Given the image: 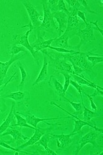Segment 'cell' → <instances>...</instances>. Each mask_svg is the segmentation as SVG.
<instances>
[{"label": "cell", "mask_w": 103, "mask_h": 155, "mask_svg": "<svg viewBox=\"0 0 103 155\" xmlns=\"http://www.w3.org/2000/svg\"><path fill=\"white\" fill-rule=\"evenodd\" d=\"M87 53L76 51L73 54H64V58L71 64H74L85 71H90L92 69L91 64L88 62L86 58Z\"/></svg>", "instance_id": "6da1fadb"}, {"label": "cell", "mask_w": 103, "mask_h": 155, "mask_svg": "<svg viewBox=\"0 0 103 155\" xmlns=\"http://www.w3.org/2000/svg\"><path fill=\"white\" fill-rule=\"evenodd\" d=\"M78 11L79 10L73 9V11L71 12L70 15L67 17V27L64 33L67 36L69 39L77 35L79 30H81V26L83 24L77 16V13Z\"/></svg>", "instance_id": "7a4b0ae2"}, {"label": "cell", "mask_w": 103, "mask_h": 155, "mask_svg": "<svg viewBox=\"0 0 103 155\" xmlns=\"http://www.w3.org/2000/svg\"><path fill=\"white\" fill-rule=\"evenodd\" d=\"M33 30L31 29H29L27 31L23 34H18V35H13V43L11 45H20L24 47L26 49L28 50L30 52L32 56L33 57L34 60H35L36 62L38 65H39L38 62V52L34 50L33 47H31V44H30L28 37L30 34L31 33Z\"/></svg>", "instance_id": "3957f363"}, {"label": "cell", "mask_w": 103, "mask_h": 155, "mask_svg": "<svg viewBox=\"0 0 103 155\" xmlns=\"http://www.w3.org/2000/svg\"><path fill=\"white\" fill-rule=\"evenodd\" d=\"M21 3L28 12L30 18L29 22L31 23L34 30L39 29L42 20H43V16L36 10L31 2L28 0H24V1H21Z\"/></svg>", "instance_id": "277c9868"}, {"label": "cell", "mask_w": 103, "mask_h": 155, "mask_svg": "<svg viewBox=\"0 0 103 155\" xmlns=\"http://www.w3.org/2000/svg\"><path fill=\"white\" fill-rule=\"evenodd\" d=\"M98 131H96V130H94V129H92V130H91L90 132L86 134H85L84 136H83L78 142V144H77V148L74 152V154H78L84 146L88 143L91 144L94 147L97 148H102V146H100L97 143V138L98 137Z\"/></svg>", "instance_id": "5b68a950"}, {"label": "cell", "mask_w": 103, "mask_h": 155, "mask_svg": "<svg viewBox=\"0 0 103 155\" xmlns=\"http://www.w3.org/2000/svg\"><path fill=\"white\" fill-rule=\"evenodd\" d=\"M42 10H43V20L39 29L47 30L49 28H55L58 30V27H56V23L54 21V18L52 15V13L51 12L50 8L48 6L47 1H42Z\"/></svg>", "instance_id": "8992f818"}, {"label": "cell", "mask_w": 103, "mask_h": 155, "mask_svg": "<svg viewBox=\"0 0 103 155\" xmlns=\"http://www.w3.org/2000/svg\"><path fill=\"white\" fill-rule=\"evenodd\" d=\"M76 35L78 36L80 38V44L78 45H76V47L79 51H80V48L82 45L86 44L88 42L96 40L95 36H94L93 33L92 24L90 23H88V24L86 25V28L83 30H80Z\"/></svg>", "instance_id": "52a82bcc"}, {"label": "cell", "mask_w": 103, "mask_h": 155, "mask_svg": "<svg viewBox=\"0 0 103 155\" xmlns=\"http://www.w3.org/2000/svg\"><path fill=\"white\" fill-rule=\"evenodd\" d=\"M6 135H10L13 137L11 141H5L6 143L9 144L17 141H19L20 140L25 141L29 139L28 137L25 136L22 134L21 131V129L19 130V129L16 128L15 126H10L9 127H8L3 133H2L1 135H0V137L6 136Z\"/></svg>", "instance_id": "ba28073f"}, {"label": "cell", "mask_w": 103, "mask_h": 155, "mask_svg": "<svg viewBox=\"0 0 103 155\" xmlns=\"http://www.w3.org/2000/svg\"><path fill=\"white\" fill-rule=\"evenodd\" d=\"M55 38H51L47 40H45L43 38L42 34L41 33L40 29L37 30V38L36 41L33 44H31L33 48L35 50L36 52H38L39 51H41L45 49H48L52 44V42L55 40Z\"/></svg>", "instance_id": "9c48e42d"}, {"label": "cell", "mask_w": 103, "mask_h": 155, "mask_svg": "<svg viewBox=\"0 0 103 155\" xmlns=\"http://www.w3.org/2000/svg\"><path fill=\"white\" fill-rule=\"evenodd\" d=\"M20 115H23L24 116V118L27 120V123L33 126L34 127L37 128L38 124L41 122H45L47 124L51 125L48 123H46V120H57V119H71V116H66V117H51V118H39L34 115H33L30 113H27V114H22L20 113H18Z\"/></svg>", "instance_id": "30bf717a"}, {"label": "cell", "mask_w": 103, "mask_h": 155, "mask_svg": "<svg viewBox=\"0 0 103 155\" xmlns=\"http://www.w3.org/2000/svg\"><path fill=\"white\" fill-rule=\"evenodd\" d=\"M24 56L23 54H18L14 56H11L10 60L7 62H2L0 61V84H5V82H4V79L7 74L8 71L11 65L16 61H18L20 58H21Z\"/></svg>", "instance_id": "8fae6325"}, {"label": "cell", "mask_w": 103, "mask_h": 155, "mask_svg": "<svg viewBox=\"0 0 103 155\" xmlns=\"http://www.w3.org/2000/svg\"><path fill=\"white\" fill-rule=\"evenodd\" d=\"M52 15L53 18L55 19L58 23L59 27L58 28V37L61 36L62 33H64L67 23V17L68 16L63 12H56L52 13Z\"/></svg>", "instance_id": "7c38bea8"}, {"label": "cell", "mask_w": 103, "mask_h": 155, "mask_svg": "<svg viewBox=\"0 0 103 155\" xmlns=\"http://www.w3.org/2000/svg\"><path fill=\"white\" fill-rule=\"evenodd\" d=\"M77 133H71L68 134H53V138L57 140V146L58 148L64 149L70 145L72 143V137Z\"/></svg>", "instance_id": "4fadbf2b"}, {"label": "cell", "mask_w": 103, "mask_h": 155, "mask_svg": "<svg viewBox=\"0 0 103 155\" xmlns=\"http://www.w3.org/2000/svg\"><path fill=\"white\" fill-rule=\"evenodd\" d=\"M46 130H47L46 129L45 130V129H41V128L37 127L36 130H34L35 131H34V134L32 136V137H30V138L28 140V141H27L25 143L18 146L17 148L21 150L25 148L28 147V146L35 144L36 143L40 140L41 136L46 133Z\"/></svg>", "instance_id": "5bb4252c"}, {"label": "cell", "mask_w": 103, "mask_h": 155, "mask_svg": "<svg viewBox=\"0 0 103 155\" xmlns=\"http://www.w3.org/2000/svg\"><path fill=\"white\" fill-rule=\"evenodd\" d=\"M68 40L69 38L66 34L64 33L63 35L59 36L58 37H56L55 40L52 42V44L54 45L55 47H58V48H62L66 50H75L80 51L77 48L76 46H71L68 44Z\"/></svg>", "instance_id": "9a60e30c"}, {"label": "cell", "mask_w": 103, "mask_h": 155, "mask_svg": "<svg viewBox=\"0 0 103 155\" xmlns=\"http://www.w3.org/2000/svg\"><path fill=\"white\" fill-rule=\"evenodd\" d=\"M54 139L53 138V134L51 133H45L43 135L41 136L40 140L36 143L35 145H41L42 147L44 148L46 153L47 154H50V155H58L57 153L55 151H53L52 150H51L48 147V143L51 140Z\"/></svg>", "instance_id": "2e32d148"}, {"label": "cell", "mask_w": 103, "mask_h": 155, "mask_svg": "<svg viewBox=\"0 0 103 155\" xmlns=\"http://www.w3.org/2000/svg\"><path fill=\"white\" fill-rule=\"evenodd\" d=\"M43 55V64H42V68L41 69V71L36 78V79L34 81V82L33 84V86L36 85L38 84L39 83L44 81L47 79L48 76V66L49 64L48 59L46 55Z\"/></svg>", "instance_id": "e0dca14e"}, {"label": "cell", "mask_w": 103, "mask_h": 155, "mask_svg": "<svg viewBox=\"0 0 103 155\" xmlns=\"http://www.w3.org/2000/svg\"><path fill=\"white\" fill-rule=\"evenodd\" d=\"M71 76L73 77L74 81L76 82L78 84H80V85H87L88 87L93 88L94 89H99L102 91V87H100V86L96 84H94V82L89 81L88 79L86 78V77H84L82 74L79 75H76L75 74H71Z\"/></svg>", "instance_id": "ac0fdd59"}, {"label": "cell", "mask_w": 103, "mask_h": 155, "mask_svg": "<svg viewBox=\"0 0 103 155\" xmlns=\"http://www.w3.org/2000/svg\"><path fill=\"white\" fill-rule=\"evenodd\" d=\"M14 102L12 103V106L10 113L5 120V121L0 126V135L3 133L7 129L11 126V123L14 120Z\"/></svg>", "instance_id": "d6986e66"}, {"label": "cell", "mask_w": 103, "mask_h": 155, "mask_svg": "<svg viewBox=\"0 0 103 155\" xmlns=\"http://www.w3.org/2000/svg\"><path fill=\"white\" fill-rule=\"evenodd\" d=\"M82 101V105L83 108V120L86 122H88L89 123H91L94 125H96V123L94 121H92L91 119L94 117H96L99 116V114L96 113V112H94L89 109H88L85 106L83 100Z\"/></svg>", "instance_id": "ffe728a7"}, {"label": "cell", "mask_w": 103, "mask_h": 155, "mask_svg": "<svg viewBox=\"0 0 103 155\" xmlns=\"http://www.w3.org/2000/svg\"><path fill=\"white\" fill-rule=\"evenodd\" d=\"M51 13L56 12H63L66 13L67 16L70 15L71 12L69 11L65 5V2L63 0H56V2L50 7Z\"/></svg>", "instance_id": "44dd1931"}, {"label": "cell", "mask_w": 103, "mask_h": 155, "mask_svg": "<svg viewBox=\"0 0 103 155\" xmlns=\"http://www.w3.org/2000/svg\"><path fill=\"white\" fill-rule=\"evenodd\" d=\"M14 111H15V109L14 110ZM14 117L16 118L17 123H16V124H14L11 125V126H15V127H20V128H21V127H28V128H30V129H33V130H36V128L34 127L33 126L30 125L27 123L26 119L24 117H22L20 114L17 113L16 112H14Z\"/></svg>", "instance_id": "7402d4cb"}, {"label": "cell", "mask_w": 103, "mask_h": 155, "mask_svg": "<svg viewBox=\"0 0 103 155\" xmlns=\"http://www.w3.org/2000/svg\"><path fill=\"white\" fill-rule=\"evenodd\" d=\"M25 52L27 54V49L23 46H18V45H11L10 47L8 48V54H11V56L18 55L20 53Z\"/></svg>", "instance_id": "603a6c76"}, {"label": "cell", "mask_w": 103, "mask_h": 155, "mask_svg": "<svg viewBox=\"0 0 103 155\" xmlns=\"http://www.w3.org/2000/svg\"><path fill=\"white\" fill-rule=\"evenodd\" d=\"M3 97L11 99L14 101H20L25 97V93L22 91L11 92L9 94H6V95L4 96Z\"/></svg>", "instance_id": "cb8c5ba5"}, {"label": "cell", "mask_w": 103, "mask_h": 155, "mask_svg": "<svg viewBox=\"0 0 103 155\" xmlns=\"http://www.w3.org/2000/svg\"><path fill=\"white\" fill-rule=\"evenodd\" d=\"M51 80H52L55 89L58 93V95L60 96V97H64L65 96V94L63 92V85L60 83L56 78L54 77H51L50 78Z\"/></svg>", "instance_id": "d4e9b609"}, {"label": "cell", "mask_w": 103, "mask_h": 155, "mask_svg": "<svg viewBox=\"0 0 103 155\" xmlns=\"http://www.w3.org/2000/svg\"><path fill=\"white\" fill-rule=\"evenodd\" d=\"M92 52H87L86 54V58L87 60L91 63V67L92 68L95 66L96 64L99 63H101L103 62V57L102 56H90Z\"/></svg>", "instance_id": "484cf974"}, {"label": "cell", "mask_w": 103, "mask_h": 155, "mask_svg": "<svg viewBox=\"0 0 103 155\" xmlns=\"http://www.w3.org/2000/svg\"><path fill=\"white\" fill-rule=\"evenodd\" d=\"M0 146H3V148H5L6 149H8V150H12V151H18V152H20V153H24V154H34L33 153H27L26 151H23L20 150H18V148H14L13 147H12V146H11L9 144L6 143L5 141H3V140L0 139Z\"/></svg>", "instance_id": "4316f807"}, {"label": "cell", "mask_w": 103, "mask_h": 155, "mask_svg": "<svg viewBox=\"0 0 103 155\" xmlns=\"http://www.w3.org/2000/svg\"><path fill=\"white\" fill-rule=\"evenodd\" d=\"M18 67H19L20 70L21 75V82L20 84V87H22V86H23V85L25 82L26 79H27V71H26V70L24 69V68L23 67L22 64L20 62H18Z\"/></svg>", "instance_id": "83f0119b"}, {"label": "cell", "mask_w": 103, "mask_h": 155, "mask_svg": "<svg viewBox=\"0 0 103 155\" xmlns=\"http://www.w3.org/2000/svg\"><path fill=\"white\" fill-rule=\"evenodd\" d=\"M61 74L63 75L64 78V84L63 85V92L64 94H66V92L69 87V86H70V81H71V74L66 73V72L62 73Z\"/></svg>", "instance_id": "f1b7e54d"}, {"label": "cell", "mask_w": 103, "mask_h": 155, "mask_svg": "<svg viewBox=\"0 0 103 155\" xmlns=\"http://www.w3.org/2000/svg\"><path fill=\"white\" fill-rule=\"evenodd\" d=\"M65 2L70 5V6H71L73 9L81 11V9L83 7L80 3L78 0H66Z\"/></svg>", "instance_id": "f546056e"}, {"label": "cell", "mask_w": 103, "mask_h": 155, "mask_svg": "<svg viewBox=\"0 0 103 155\" xmlns=\"http://www.w3.org/2000/svg\"><path fill=\"white\" fill-rule=\"evenodd\" d=\"M63 98L64 99L65 101H66V102L70 103V104L72 106V107L74 108V109L76 111L78 112V111L82 110V109H83L82 103H81V102H73V101H71L69 100L68 99H67L65 96H64Z\"/></svg>", "instance_id": "4dcf8cb0"}, {"label": "cell", "mask_w": 103, "mask_h": 155, "mask_svg": "<svg viewBox=\"0 0 103 155\" xmlns=\"http://www.w3.org/2000/svg\"><path fill=\"white\" fill-rule=\"evenodd\" d=\"M49 48L50 50H52L54 51H57L58 53H61V54H73V53H75L76 51H75V50H66L64 48H58V47H55L53 46H50L49 47Z\"/></svg>", "instance_id": "1f68e13d"}, {"label": "cell", "mask_w": 103, "mask_h": 155, "mask_svg": "<svg viewBox=\"0 0 103 155\" xmlns=\"http://www.w3.org/2000/svg\"><path fill=\"white\" fill-rule=\"evenodd\" d=\"M70 84L73 86V87L77 90V91L78 92V93L80 94V97L81 98V100H83V96H82V92H83V88H82V86L80 85V84H78V83H77L76 82H75L73 80H71L70 81Z\"/></svg>", "instance_id": "d6a6232c"}, {"label": "cell", "mask_w": 103, "mask_h": 155, "mask_svg": "<svg viewBox=\"0 0 103 155\" xmlns=\"http://www.w3.org/2000/svg\"><path fill=\"white\" fill-rule=\"evenodd\" d=\"M77 16H78L79 18L81 19L82 21H83V23H85L86 25L88 24V22H87V21H86V18L85 13H84L83 11L79 10V11L78 12V13H77Z\"/></svg>", "instance_id": "836d02e7"}, {"label": "cell", "mask_w": 103, "mask_h": 155, "mask_svg": "<svg viewBox=\"0 0 103 155\" xmlns=\"http://www.w3.org/2000/svg\"><path fill=\"white\" fill-rule=\"evenodd\" d=\"M84 94L86 96L89 98V101H90V105H91V107L92 109H93L94 110L96 111V110H97V109H98V108H97V106H96V105L95 103L94 102V101H93L92 97H91L90 95H88V94H86L85 92H84Z\"/></svg>", "instance_id": "e575fe53"}, {"label": "cell", "mask_w": 103, "mask_h": 155, "mask_svg": "<svg viewBox=\"0 0 103 155\" xmlns=\"http://www.w3.org/2000/svg\"><path fill=\"white\" fill-rule=\"evenodd\" d=\"M98 95H101V96H102V91H100L99 89H94V92L92 94V95H90L91 97H94V96H96Z\"/></svg>", "instance_id": "d590c367"}, {"label": "cell", "mask_w": 103, "mask_h": 155, "mask_svg": "<svg viewBox=\"0 0 103 155\" xmlns=\"http://www.w3.org/2000/svg\"><path fill=\"white\" fill-rule=\"evenodd\" d=\"M91 24H92V25H94V26H95L96 27V28L100 32V33H101V35L102 36V29H101L99 27V26H98V21L97 20V21H96L95 22H92V21H90L89 22Z\"/></svg>", "instance_id": "8d00e7d4"}, {"label": "cell", "mask_w": 103, "mask_h": 155, "mask_svg": "<svg viewBox=\"0 0 103 155\" xmlns=\"http://www.w3.org/2000/svg\"><path fill=\"white\" fill-rule=\"evenodd\" d=\"M0 152H2V153H8V152H3L1 149H0Z\"/></svg>", "instance_id": "74e56055"}, {"label": "cell", "mask_w": 103, "mask_h": 155, "mask_svg": "<svg viewBox=\"0 0 103 155\" xmlns=\"http://www.w3.org/2000/svg\"><path fill=\"white\" fill-rule=\"evenodd\" d=\"M5 85V84H0V87H1V86H2V85Z\"/></svg>", "instance_id": "f35d334b"}, {"label": "cell", "mask_w": 103, "mask_h": 155, "mask_svg": "<svg viewBox=\"0 0 103 155\" xmlns=\"http://www.w3.org/2000/svg\"><path fill=\"white\" fill-rule=\"evenodd\" d=\"M2 90H3V89H0V92H2Z\"/></svg>", "instance_id": "ab89813d"}]
</instances>
